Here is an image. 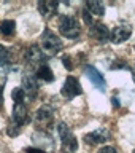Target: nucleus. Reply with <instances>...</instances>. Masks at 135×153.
I'll use <instances>...</instances> for the list:
<instances>
[{
	"mask_svg": "<svg viewBox=\"0 0 135 153\" xmlns=\"http://www.w3.org/2000/svg\"><path fill=\"white\" fill-rule=\"evenodd\" d=\"M57 132L60 136V142H62V152L64 153H75L78 150V140H76L75 134L70 131V128L65 123H59L57 124Z\"/></svg>",
	"mask_w": 135,
	"mask_h": 153,
	"instance_id": "obj_1",
	"label": "nucleus"
},
{
	"mask_svg": "<svg viewBox=\"0 0 135 153\" xmlns=\"http://www.w3.org/2000/svg\"><path fill=\"white\" fill-rule=\"evenodd\" d=\"M59 30L67 38H76L80 37L81 26L73 16H62L59 21Z\"/></svg>",
	"mask_w": 135,
	"mask_h": 153,
	"instance_id": "obj_2",
	"label": "nucleus"
},
{
	"mask_svg": "<svg viewBox=\"0 0 135 153\" xmlns=\"http://www.w3.org/2000/svg\"><path fill=\"white\" fill-rule=\"evenodd\" d=\"M52 121H54V110H52L51 107H48V105H43L35 115L37 128L43 132H48L52 126Z\"/></svg>",
	"mask_w": 135,
	"mask_h": 153,
	"instance_id": "obj_3",
	"label": "nucleus"
},
{
	"mask_svg": "<svg viewBox=\"0 0 135 153\" xmlns=\"http://www.w3.org/2000/svg\"><path fill=\"white\" fill-rule=\"evenodd\" d=\"M41 45L45 48V51L49 53V54H56V53H59L62 50L60 38L52 30H49V29H46V30L41 33Z\"/></svg>",
	"mask_w": 135,
	"mask_h": 153,
	"instance_id": "obj_4",
	"label": "nucleus"
},
{
	"mask_svg": "<svg viewBox=\"0 0 135 153\" xmlns=\"http://www.w3.org/2000/svg\"><path fill=\"white\" fill-rule=\"evenodd\" d=\"M62 96H64L65 99H73L76 96H80L83 93V88H81L80 81L76 80V76H67L65 83L62 85V89H60Z\"/></svg>",
	"mask_w": 135,
	"mask_h": 153,
	"instance_id": "obj_5",
	"label": "nucleus"
},
{
	"mask_svg": "<svg viewBox=\"0 0 135 153\" xmlns=\"http://www.w3.org/2000/svg\"><path fill=\"white\" fill-rule=\"evenodd\" d=\"M131 35H132V26L131 24H118V26H114L113 30L110 32V40L118 45V43L126 42Z\"/></svg>",
	"mask_w": 135,
	"mask_h": 153,
	"instance_id": "obj_6",
	"label": "nucleus"
},
{
	"mask_svg": "<svg viewBox=\"0 0 135 153\" xmlns=\"http://www.w3.org/2000/svg\"><path fill=\"white\" fill-rule=\"evenodd\" d=\"M24 57H26V61L29 62L30 65H38L46 61V54L41 51V48L38 45H30L26 50V53H24Z\"/></svg>",
	"mask_w": 135,
	"mask_h": 153,
	"instance_id": "obj_7",
	"label": "nucleus"
},
{
	"mask_svg": "<svg viewBox=\"0 0 135 153\" xmlns=\"http://www.w3.org/2000/svg\"><path fill=\"white\" fill-rule=\"evenodd\" d=\"M84 75L88 76V80H89L99 91H105V88H107V81H105L103 75L100 74V72L95 69V67L88 65V67L84 69Z\"/></svg>",
	"mask_w": 135,
	"mask_h": 153,
	"instance_id": "obj_8",
	"label": "nucleus"
},
{
	"mask_svg": "<svg viewBox=\"0 0 135 153\" xmlns=\"http://www.w3.org/2000/svg\"><path fill=\"white\" fill-rule=\"evenodd\" d=\"M108 139H110V132H108L107 128H99V129H95V131H92V132H89V134L84 136V140H86L88 145L103 143V142H107Z\"/></svg>",
	"mask_w": 135,
	"mask_h": 153,
	"instance_id": "obj_9",
	"label": "nucleus"
},
{
	"mask_svg": "<svg viewBox=\"0 0 135 153\" xmlns=\"http://www.w3.org/2000/svg\"><path fill=\"white\" fill-rule=\"evenodd\" d=\"M29 112H27V107L22 104H14L13 107V123L18 124V126H24L26 123H29Z\"/></svg>",
	"mask_w": 135,
	"mask_h": 153,
	"instance_id": "obj_10",
	"label": "nucleus"
},
{
	"mask_svg": "<svg viewBox=\"0 0 135 153\" xmlns=\"http://www.w3.org/2000/svg\"><path fill=\"white\" fill-rule=\"evenodd\" d=\"M22 85H24V94L29 96L30 99H35V96L38 94V81L33 75H24L22 76Z\"/></svg>",
	"mask_w": 135,
	"mask_h": 153,
	"instance_id": "obj_11",
	"label": "nucleus"
},
{
	"mask_svg": "<svg viewBox=\"0 0 135 153\" xmlns=\"http://www.w3.org/2000/svg\"><path fill=\"white\" fill-rule=\"evenodd\" d=\"M91 35H92L97 42L100 43H105L110 38V30L105 24H100V22H94L91 26Z\"/></svg>",
	"mask_w": 135,
	"mask_h": 153,
	"instance_id": "obj_12",
	"label": "nucleus"
},
{
	"mask_svg": "<svg viewBox=\"0 0 135 153\" xmlns=\"http://www.w3.org/2000/svg\"><path fill=\"white\" fill-rule=\"evenodd\" d=\"M57 8H59V3L54 2V0H40L38 2V11L41 13L43 18L52 16L57 11Z\"/></svg>",
	"mask_w": 135,
	"mask_h": 153,
	"instance_id": "obj_13",
	"label": "nucleus"
},
{
	"mask_svg": "<svg viewBox=\"0 0 135 153\" xmlns=\"http://www.w3.org/2000/svg\"><path fill=\"white\" fill-rule=\"evenodd\" d=\"M86 11H88L91 16H95V18H100L105 14V7L102 2H97V0H89L86 2Z\"/></svg>",
	"mask_w": 135,
	"mask_h": 153,
	"instance_id": "obj_14",
	"label": "nucleus"
},
{
	"mask_svg": "<svg viewBox=\"0 0 135 153\" xmlns=\"http://www.w3.org/2000/svg\"><path fill=\"white\" fill-rule=\"evenodd\" d=\"M35 78L43 80V81H52V80H54V74H52V70L49 69V65L43 64V65H40V67L37 69Z\"/></svg>",
	"mask_w": 135,
	"mask_h": 153,
	"instance_id": "obj_15",
	"label": "nucleus"
},
{
	"mask_svg": "<svg viewBox=\"0 0 135 153\" xmlns=\"http://www.w3.org/2000/svg\"><path fill=\"white\" fill-rule=\"evenodd\" d=\"M14 29H16V24H14V21H11V19H5V21L0 22V32L7 37L13 35Z\"/></svg>",
	"mask_w": 135,
	"mask_h": 153,
	"instance_id": "obj_16",
	"label": "nucleus"
},
{
	"mask_svg": "<svg viewBox=\"0 0 135 153\" xmlns=\"http://www.w3.org/2000/svg\"><path fill=\"white\" fill-rule=\"evenodd\" d=\"M11 97L16 104H22L24 99H26V94H24V89L22 88H14L13 93H11Z\"/></svg>",
	"mask_w": 135,
	"mask_h": 153,
	"instance_id": "obj_17",
	"label": "nucleus"
},
{
	"mask_svg": "<svg viewBox=\"0 0 135 153\" xmlns=\"http://www.w3.org/2000/svg\"><path fill=\"white\" fill-rule=\"evenodd\" d=\"M10 61V53L3 45H0V67H5Z\"/></svg>",
	"mask_w": 135,
	"mask_h": 153,
	"instance_id": "obj_18",
	"label": "nucleus"
},
{
	"mask_svg": "<svg viewBox=\"0 0 135 153\" xmlns=\"http://www.w3.org/2000/svg\"><path fill=\"white\" fill-rule=\"evenodd\" d=\"M7 132H8L10 137H16L18 134L21 132V126H18V124L13 123V124H10V126H8V131Z\"/></svg>",
	"mask_w": 135,
	"mask_h": 153,
	"instance_id": "obj_19",
	"label": "nucleus"
},
{
	"mask_svg": "<svg viewBox=\"0 0 135 153\" xmlns=\"http://www.w3.org/2000/svg\"><path fill=\"white\" fill-rule=\"evenodd\" d=\"M111 70H116V69H127V64L126 62H122V61H116V62H113V65L110 67Z\"/></svg>",
	"mask_w": 135,
	"mask_h": 153,
	"instance_id": "obj_20",
	"label": "nucleus"
},
{
	"mask_svg": "<svg viewBox=\"0 0 135 153\" xmlns=\"http://www.w3.org/2000/svg\"><path fill=\"white\" fill-rule=\"evenodd\" d=\"M62 62H64V65H65L67 70H73V64H72V59H70L69 56H64V57H62Z\"/></svg>",
	"mask_w": 135,
	"mask_h": 153,
	"instance_id": "obj_21",
	"label": "nucleus"
},
{
	"mask_svg": "<svg viewBox=\"0 0 135 153\" xmlns=\"http://www.w3.org/2000/svg\"><path fill=\"white\" fill-rule=\"evenodd\" d=\"M97 153H116V148L107 145V147H102V148H100V150H99Z\"/></svg>",
	"mask_w": 135,
	"mask_h": 153,
	"instance_id": "obj_22",
	"label": "nucleus"
},
{
	"mask_svg": "<svg viewBox=\"0 0 135 153\" xmlns=\"http://www.w3.org/2000/svg\"><path fill=\"white\" fill-rule=\"evenodd\" d=\"M26 153H46V152L38 147H29V148H26Z\"/></svg>",
	"mask_w": 135,
	"mask_h": 153,
	"instance_id": "obj_23",
	"label": "nucleus"
},
{
	"mask_svg": "<svg viewBox=\"0 0 135 153\" xmlns=\"http://www.w3.org/2000/svg\"><path fill=\"white\" fill-rule=\"evenodd\" d=\"M5 83H7V76H5V74H0V94L3 93V86Z\"/></svg>",
	"mask_w": 135,
	"mask_h": 153,
	"instance_id": "obj_24",
	"label": "nucleus"
},
{
	"mask_svg": "<svg viewBox=\"0 0 135 153\" xmlns=\"http://www.w3.org/2000/svg\"><path fill=\"white\" fill-rule=\"evenodd\" d=\"M111 102H113L114 107H119V100H118V97H113V99H111Z\"/></svg>",
	"mask_w": 135,
	"mask_h": 153,
	"instance_id": "obj_25",
	"label": "nucleus"
},
{
	"mask_svg": "<svg viewBox=\"0 0 135 153\" xmlns=\"http://www.w3.org/2000/svg\"><path fill=\"white\" fill-rule=\"evenodd\" d=\"M134 81H135V74H134Z\"/></svg>",
	"mask_w": 135,
	"mask_h": 153,
	"instance_id": "obj_26",
	"label": "nucleus"
},
{
	"mask_svg": "<svg viewBox=\"0 0 135 153\" xmlns=\"http://www.w3.org/2000/svg\"><path fill=\"white\" fill-rule=\"evenodd\" d=\"M134 153H135V150H134Z\"/></svg>",
	"mask_w": 135,
	"mask_h": 153,
	"instance_id": "obj_27",
	"label": "nucleus"
}]
</instances>
